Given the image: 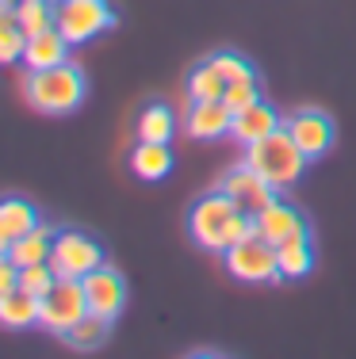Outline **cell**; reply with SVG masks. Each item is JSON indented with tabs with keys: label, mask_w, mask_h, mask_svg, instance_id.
Here are the masks:
<instances>
[{
	"label": "cell",
	"mask_w": 356,
	"mask_h": 359,
	"mask_svg": "<svg viewBox=\"0 0 356 359\" xmlns=\"http://www.w3.org/2000/svg\"><path fill=\"white\" fill-rule=\"evenodd\" d=\"M84 96H88V81L73 62L54 69H27L23 76V100L42 115H70L84 104Z\"/></svg>",
	"instance_id": "cell-1"
},
{
	"label": "cell",
	"mask_w": 356,
	"mask_h": 359,
	"mask_svg": "<svg viewBox=\"0 0 356 359\" xmlns=\"http://www.w3.org/2000/svg\"><path fill=\"white\" fill-rule=\"evenodd\" d=\"M307 153L299 149V142L287 134V126H279V130H272L268 138L245 145V165L257 168L261 176L268 180V184L276 187H291L295 180L303 176V168H307Z\"/></svg>",
	"instance_id": "cell-2"
},
{
	"label": "cell",
	"mask_w": 356,
	"mask_h": 359,
	"mask_svg": "<svg viewBox=\"0 0 356 359\" xmlns=\"http://www.w3.org/2000/svg\"><path fill=\"white\" fill-rule=\"evenodd\" d=\"M237 210H242V203H237L234 195H226L223 187L199 195V199L192 203V210H188L192 241H196L199 249H207V252H223V229H226V222H230Z\"/></svg>",
	"instance_id": "cell-3"
},
{
	"label": "cell",
	"mask_w": 356,
	"mask_h": 359,
	"mask_svg": "<svg viewBox=\"0 0 356 359\" xmlns=\"http://www.w3.org/2000/svg\"><path fill=\"white\" fill-rule=\"evenodd\" d=\"M54 27L73 46H84V42L115 27V8L107 0H62L54 8Z\"/></svg>",
	"instance_id": "cell-4"
},
{
	"label": "cell",
	"mask_w": 356,
	"mask_h": 359,
	"mask_svg": "<svg viewBox=\"0 0 356 359\" xmlns=\"http://www.w3.org/2000/svg\"><path fill=\"white\" fill-rule=\"evenodd\" d=\"M84 313H88V298H84V283L81 279H62L39 298V325L54 337H65V332L77 325Z\"/></svg>",
	"instance_id": "cell-5"
},
{
	"label": "cell",
	"mask_w": 356,
	"mask_h": 359,
	"mask_svg": "<svg viewBox=\"0 0 356 359\" xmlns=\"http://www.w3.org/2000/svg\"><path fill=\"white\" fill-rule=\"evenodd\" d=\"M226 271L242 283H279L284 271H279V256L276 245H268L265 237H249V241H237L223 252Z\"/></svg>",
	"instance_id": "cell-6"
},
{
	"label": "cell",
	"mask_w": 356,
	"mask_h": 359,
	"mask_svg": "<svg viewBox=\"0 0 356 359\" xmlns=\"http://www.w3.org/2000/svg\"><path fill=\"white\" fill-rule=\"evenodd\" d=\"M104 264V249L81 229H58L54 252H50V268L62 279H84Z\"/></svg>",
	"instance_id": "cell-7"
},
{
	"label": "cell",
	"mask_w": 356,
	"mask_h": 359,
	"mask_svg": "<svg viewBox=\"0 0 356 359\" xmlns=\"http://www.w3.org/2000/svg\"><path fill=\"white\" fill-rule=\"evenodd\" d=\"M81 283H84V298H88V310L92 313H100V318H107V321H115L119 313H123V306H126V279L119 276L115 268L100 264V268L88 271Z\"/></svg>",
	"instance_id": "cell-8"
},
{
	"label": "cell",
	"mask_w": 356,
	"mask_h": 359,
	"mask_svg": "<svg viewBox=\"0 0 356 359\" xmlns=\"http://www.w3.org/2000/svg\"><path fill=\"white\" fill-rule=\"evenodd\" d=\"M284 126H287V134L299 142V149L307 153L310 161H318L322 153L334 145V118H329L326 111L303 107V111H295V115H287Z\"/></svg>",
	"instance_id": "cell-9"
},
{
	"label": "cell",
	"mask_w": 356,
	"mask_h": 359,
	"mask_svg": "<svg viewBox=\"0 0 356 359\" xmlns=\"http://www.w3.org/2000/svg\"><path fill=\"white\" fill-rule=\"evenodd\" d=\"M218 187H223L226 195H234V199L242 203V210H253V215H257V210H265L268 203L279 199L276 187L268 184L257 168H249V165H237L234 172H226L223 180H218Z\"/></svg>",
	"instance_id": "cell-10"
},
{
	"label": "cell",
	"mask_w": 356,
	"mask_h": 359,
	"mask_svg": "<svg viewBox=\"0 0 356 359\" xmlns=\"http://www.w3.org/2000/svg\"><path fill=\"white\" fill-rule=\"evenodd\" d=\"M253 218H257V237H265L268 245H284V241H291V237H310L307 218L284 199L268 203V207L257 210Z\"/></svg>",
	"instance_id": "cell-11"
},
{
	"label": "cell",
	"mask_w": 356,
	"mask_h": 359,
	"mask_svg": "<svg viewBox=\"0 0 356 359\" xmlns=\"http://www.w3.org/2000/svg\"><path fill=\"white\" fill-rule=\"evenodd\" d=\"M279 126H284L279 111H276L272 104H265V100H257V104L242 107V111L234 115V123H230V138H234V142H242V145H253V142L268 138L272 130H279Z\"/></svg>",
	"instance_id": "cell-12"
},
{
	"label": "cell",
	"mask_w": 356,
	"mask_h": 359,
	"mask_svg": "<svg viewBox=\"0 0 356 359\" xmlns=\"http://www.w3.org/2000/svg\"><path fill=\"white\" fill-rule=\"evenodd\" d=\"M39 226V210L23 195H0V249H12L23 233Z\"/></svg>",
	"instance_id": "cell-13"
},
{
	"label": "cell",
	"mask_w": 356,
	"mask_h": 359,
	"mask_svg": "<svg viewBox=\"0 0 356 359\" xmlns=\"http://www.w3.org/2000/svg\"><path fill=\"white\" fill-rule=\"evenodd\" d=\"M230 123H234V115H230V107H226L223 100H203V104H192L188 126H184V130H188L196 142H218V138L230 134Z\"/></svg>",
	"instance_id": "cell-14"
},
{
	"label": "cell",
	"mask_w": 356,
	"mask_h": 359,
	"mask_svg": "<svg viewBox=\"0 0 356 359\" xmlns=\"http://www.w3.org/2000/svg\"><path fill=\"white\" fill-rule=\"evenodd\" d=\"M70 50L73 42L62 35L58 27H46L42 35H31L27 46H23V65L27 69H54V65L70 62Z\"/></svg>",
	"instance_id": "cell-15"
},
{
	"label": "cell",
	"mask_w": 356,
	"mask_h": 359,
	"mask_svg": "<svg viewBox=\"0 0 356 359\" xmlns=\"http://www.w3.org/2000/svg\"><path fill=\"white\" fill-rule=\"evenodd\" d=\"M131 172L138 180H146V184H154V180H165L173 172V149H169V142H142L131 149Z\"/></svg>",
	"instance_id": "cell-16"
},
{
	"label": "cell",
	"mask_w": 356,
	"mask_h": 359,
	"mask_svg": "<svg viewBox=\"0 0 356 359\" xmlns=\"http://www.w3.org/2000/svg\"><path fill=\"white\" fill-rule=\"evenodd\" d=\"M54 237L58 229L46 226V222H39L31 233H23L20 241L8 249V260L15 264V268H31V264H50V252H54Z\"/></svg>",
	"instance_id": "cell-17"
},
{
	"label": "cell",
	"mask_w": 356,
	"mask_h": 359,
	"mask_svg": "<svg viewBox=\"0 0 356 359\" xmlns=\"http://www.w3.org/2000/svg\"><path fill=\"white\" fill-rule=\"evenodd\" d=\"M0 325L4 329H35L39 325V298L15 287L12 294L0 298Z\"/></svg>",
	"instance_id": "cell-18"
},
{
	"label": "cell",
	"mask_w": 356,
	"mask_h": 359,
	"mask_svg": "<svg viewBox=\"0 0 356 359\" xmlns=\"http://www.w3.org/2000/svg\"><path fill=\"white\" fill-rule=\"evenodd\" d=\"M107 332H112V321L107 318H100V313H84V318L73 325L70 332H65V344L70 348H77V352H96V348H104V340H107Z\"/></svg>",
	"instance_id": "cell-19"
},
{
	"label": "cell",
	"mask_w": 356,
	"mask_h": 359,
	"mask_svg": "<svg viewBox=\"0 0 356 359\" xmlns=\"http://www.w3.org/2000/svg\"><path fill=\"white\" fill-rule=\"evenodd\" d=\"M276 256H279V271H284V279H303L310 268H315L310 237H291V241L276 245Z\"/></svg>",
	"instance_id": "cell-20"
},
{
	"label": "cell",
	"mask_w": 356,
	"mask_h": 359,
	"mask_svg": "<svg viewBox=\"0 0 356 359\" xmlns=\"http://www.w3.org/2000/svg\"><path fill=\"white\" fill-rule=\"evenodd\" d=\"M226 96V76L215 69V62H203L188 73V100L203 104V100H223Z\"/></svg>",
	"instance_id": "cell-21"
},
{
	"label": "cell",
	"mask_w": 356,
	"mask_h": 359,
	"mask_svg": "<svg viewBox=\"0 0 356 359\" xmlns=\"http://www.w3.org/2000/svg\"><path fill=\"white\" fill-rule=\"evenodd\" d=\"M176 118L165 104H146L138 115V138L142 142H173Z\"/></svg>",
	"instance_id": "cell-22"
},
{
	"label": "cell",
	"mask_w": 356,
	"mask_h": 359,
	"mask_svg": "<svg viewBox=\"0 0 356 359\" xmlns=\"http://www.w3.org/2000/svg\"><path fill=\"white\" fill-rule=\"evenodd\" d=\"M15 23L23 27V35H42L46 27H54V4L46 0H15Z\"/></svg>",
	"instance_id": "cell-23"
},
{
	"label": "cell",
	"mask_w": 356,
	"mask_h": 359,
	"mask_svg": "<svg viewBox=\"0 0 356 359\" xmlns=\"http://www.w3.org/2000/svg\"><path fill=\"white\" fill-rule=\"evenodd\" d=\"M23 46H27V35L15 23V8H12V12L0 15V65L23 62Z\"/></svg>",
	"instance_id": "cell-24"
},
{
	"label": "cell",
	"mask_w": 356,
	"mask_h": 359,
	"mask_svg": "<svg viewBox=\"0 0 356 359\" xmlns=\"http://www.w3.org/2000/svg\"><path fill=\"white\" fill-rule=\"evenodd\" d=\"M54 283H58V271L50 268V264H31V268H20V290H27V294H35V298H42Z\"/></svg>",
	"instance_id": "cell-25"
},
{
	"label": "cell",
	"mask_w": 356,
	"mask_h": 359,
	"mask_svg": "<svg viewBox=\"0 0 356 359\" xmlns=\"http://www.w3.org/2000/svg\"><path fill=\"white\" fill-rule=\"evenodd\" d=\"M257 100H261L257 76H249V81H230V84H226V96H223V104L230 107V115H237L242 107L257 104Z\"/></svg>",
	"instance_id": "cell-26"
},
{
	"label": "cell",
	"mask_w": 356,
	"mask_h": 359,
	"mask_svg": "<svg viewBox=\"0 0 356 359\" xmlns=\"http://www.w3.org/2000/svg\"><path fill=\"white\" fill-rule=\"evenodd\" d=\"M211 62H215V69L226 76V84H230V81H249V76H257V73H253V65L245 62L242 54H215Z\"/></svg>",
	"instance_id": "cell-27"
},
{
	"label": "cell",
	"mask_w": 356,
	"mask_h": 359,
	"mask_svg": "<svg viewBox=\"0 0 356 359\" xmlns=\"http://www.w3.org/2000/svg\"><path fill=\"white\" fill-rule=\"evenodd\" d=\"M12 8H15L12 0H0V15H4V12H12Z\"/></svg>",
	"instance_id": "cell-28"
},
{
	"label": "cell",
	"mask_w": 356,
	"mask_h": 359,
	"mask_svg": "<svg viewBox=\"0 0 356 359\" xmlns=\"http://www.w3.org/2000/svg\"><path fill=\"white\" fill-rule=\"evenodd\" d=\"M4 264H8V252H4V249H0V268H4Z\"/></svg>",
	"instance_id": "cell-29"
},
{
	"label": "cell",
	"mask_w": 356,
	"mask_h": 359,
	"mask_svg": "<svg viewBox=\"0 0 356 359\" xmlns=\"http://www.w3.org/2000/svg\"><path fill=\"white\" fill-rule=\"evenodd\" d=\"M46 4H54V8H58V4H62V0H46Z\"/></svg>",
	"instance_id": "cell-30"
}]
</instances>
